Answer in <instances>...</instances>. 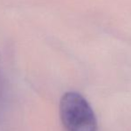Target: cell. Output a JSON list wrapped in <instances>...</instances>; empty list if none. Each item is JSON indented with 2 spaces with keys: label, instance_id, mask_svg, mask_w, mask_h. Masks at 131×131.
<instances>
[{
  "label": "cell",
  "instance_id": "obj_1",
  "mask_svg": "<svg viewBox=\"0 0 131 131\" xmlns=\"http://www.w3.org/2000/svg\"><path fill=\"white\" fill-rule=\"evenodd\" d=\"M60 118L66 131H97V121L88 102L77 92H67L60 101Z\"/></svg>",
  "mask_w": 131,
  "mask_h": 131
}]
</instances>
